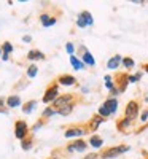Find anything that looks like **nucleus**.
<instances>
[{
    "instance_id": "29",
    "label": "nucleus",
    "mask_w": 148,
    "mask_h": 159,
    "mask_svg": "<svg viewBox=\"0 0 148 159\" xmlns=\"http://www.w3.org/2000/svg\"><path fill=\"white\" fill-rule=\"evenodd\" d=\"M146 72H148V65H146Z\"/></svg>"
},
{
    "instance_id": "22",
    "label": "nucleus",
    "mask_w": 148,
    "mask_h": 159,
    "mask_svg": "<svg viewBox=\"0 0 148 159\" xmlns=\"http://www.w3.org/2000/svg\"><path fill=\"white\" fill-rule=\"evenodd\" d=\"M11 49H13V48H11V45H10V43H5V45H3V52H5V57H7L8 52H11Z\"/></svg>"
},
{
    "instance_id": "10",
    "label": "nucleus",
    "mask_w": 148,
    "mask_h": 159,
    "mask_svg": "<svg viewBox=\"0 0 148 159\" xmlns=\"http://www.w3.org/2000/svg\"><path fill=\"white\" fill-rule=\"evenodd\" d=\"M104 105H105L107 108H109V111H110V113H113V111L116 110V105H118V102H116L115 99H110V100H107Z\"/></svg>"
},
{
    "instance_id": "18",
    "label": "nucleus",
    "mask_w": 148,
    "mask_h": 159,
    "mask_svg": "<svg viewBox=\"0 0 148 159\" xmlns=\"http://www.w3.org/2000/svg\"><path fill=\"white\" fill-rule=\"evenodd\" d=\"M70 111H72V105H65V107L59 108V113L61 115H69Z\"/></svg>"
},
{
    "instance_id": "12",
    "label": "nucleus",
    "mask_w": 148,
    "mask_h": 159,
    "mask_svg": "<svg viewBox=\"0 0 148 159\" xmlns=\"http://www.w3.org/2000/svg\"><path fill=\"white\" fill-rule=\"evenodd\" d=\"M67 102H70V96H64V97H59L54 100V105H58L59 108H62V105H65Z\"/></svg>"
},
{
    "instance_id": "17",
    "label": "nucleus",
    "mask_w": 148,
    "mask_h": 159,
    "mask_svg": "<svg viewBox=\"0 0 148 159\" xmlns=\"http://www.w3.org/2000/svg\"><path fill=\"white\" fill-rule=\"evenodd\" d=\"M83 59H85V62L89 64V65H94V64H96V61L92 59V56L89 54V52H85V57H83Z\"/></svg>"
},
{
    "instance_id": "2",
    "label": "nucleus",
    "mask_w": 148,
    "mask_h": 159,
    "mask_svg": "<svg viewBox=\"0 0 148 159\" xmlns=\"http://www.w3.org/2000/svg\"><path fill=\"white\" fill-rule=\"evenodd\" d=\"M25 132H27V124H25L24 121H18L16 123V137L22 139L25 135Z\"/></svg>"
},
{
    "instance_id": "14",
    "label": "nucleus",
    "mask_w": 148,
    "mask_h": 159,
    "mask_svg": "<svg viewBox=\"0 0 148 159\" xmlns=\"http://www.w3.org/2000/svg\"><path fill=\"white\" fill-rule=\"evenodd\" d=\"M27 57L29 59H43V54H42V52H40V51H30L29 52V54H27Z\"/></svg>"
},
{
    "instance_id": "1",
    "label": "nucleus",
    "mask_w": 148,
    "mask_h": 159,
    "mask_svg": "<svg viewBox=\"0 0 148 159\" xmlns=\"http://www.w3.org/2000/svg\"><path fill=\"white\" fill-rule=\"evenodd\" d=\"M137 103L136 102H131L129 105H127V107H126V116L129 118V119H134V118H136L137 116Z\"/></svg>"
},
{
    "instance_id": "11",
    "label": "nucleus",
    "mask_w": 148,
    "mask_h": 159,
    "mask_svg": "<svg viewBox=\"0 0 148 159\" xmlns=\"http://www.w3.org/2000/svg\"><path fill=\"white\" fill-rule=\"evenodd\" d=\"M119 61H121V57H119V56L112 57V59L109 61V64H107V67H109V69H116L118 65H119Z\"/></svg>"
},
{
    "instance_id": "15",
    "label": "nucleus",
    "mask_w": 148,
    "mask_h": 159,
    "mask_svg": "<svg viewBox=\"0 0 148 159\" xmlns=\"http://www.w3.org/2000/svg\"><path fill=\"white\" fill-rule=\"evenodd\" d=\"M80 19H81V21L85 22V25H88V24H92V18H91V15H89V13H83V15L80 16Z\"/></svg>"
},
{
    "instance_id": "25",
    "label": "nucleus",
    "mask_w": 148,
    "mask_h": 159,
    "mask_svg": "<svg viewBox=\"0 0 148 159\" xmlns=\"http://www.w3.org/2000/svg\"><path fill=\"white\" fill-rule=\"evenodd\" d=\"M67 51H69V54H72V52H73V45L72 43L67 45Z\"/></svg>"
},
{
    "instance_id": "5",
    "label": "nucleus",
    "mask_w": 148,
    "mask_h": 159,
    "mask_svg": "<svg viewBox=\"0 0 148 159\" xmlns=\"http://www.w3.org/2000/svg\"><path fill=\"white\" fill-rule=\"evenodd\" d=\"M86 148V143L85 142H81V140H78L75 145H70V147H69V150L70 151H83Z\"/></svg>"
},
{
    "instance_id": "3",
    "label": "nucleus",
    "mask_w": 148,
    "mask_h": 159,
    "mask_svg": "<svg viewBox=\"0 0 148 159\" xmlns=\"http://www.w3.org/2000/svg\"><path fill=\"white\" fill-rule=\"evenodd\" d=\"M56 96H58V88H56V86H54V88H49V89L46 91L45 97H43V102H45V103H49L51 100L56 99Z\"/></svg>"
},
{
    "instance_id": "6",
    "label": "nucleus",
    "mask_w": 148,
    "mask_h": 159,
    "mask_svg": "<svg viewBox=\"0 0 148 159\" xmlns=\"http://www.w3.org/2000/svg\"><path fill=\"white\" fill-rule=\"evenodd\" d=\"M83 134H85V130H83V129H70V130H67V132H65V137H67V139H70V137L83 135Z\"/></svg>"
},
{
    "instance_id": "9",
    "label": "nucleus",
    "mask_w": 148,
    "mask_h": 159,
    "mask_svg": "<svg viewBox=\"0 0 148 159\" xmlns=\"http://www.w3.org/2000/svg\"><path fill=\"white\" fill-rule=\"evenodd\" d=\"M8 107H18V105H21V99L18 97V96H11V97H8Z\"/></svg>"
},
{
    "instance_id": "16",
    "label": "nucleus",
    "mask_w": 148,
    "mask_h": 159,
    "mask_svg": "<svg viewBox=\"0 0 148 159\" xmlns=\"http://www.w3.org/2000/svg\"><path fill=\"white\" fill-rule=\"evenodd\" d=\"M70 62H72V65H73V69H76V70H80V69H83V64L80 62L75 56H72L70 57Z\"/></svg>"
},
{
    "instance_id": "27",
    "label": "nucleus",
    "mask_w": 148,
    "mask_h": 159,
    "mask_svg": "<svg viewBox=\"0 0 148 159\" xmlns=\"http://www.w3.org/2000/svg\"><path fill=\"white\" fill-rule=\"evenodd\" d=\"M137 78H139V76H131V78H129V81L134 83V81H137Z\"/></svg>"
},
{
    "instance_id": "26",
    "label": "nucleus",
    "mask_w": 148,
    "mask_h": 159,
    "mask_svg": "<svg viewBox=\"0 0 148 159\" xmlns=\"http://www.w3.org/2000/svg\"><path fill=\"white\" fill-rule=\"evenodd\" d=\"M22 148H24V150H29V148H30V143H29V142H24V143H22Z\"/></svg>"
},
{
    "instance_id": "13",
    "label": "nucleus",
    "mask_w": 148,
    "mask_h": 159,
    "mask_svg": "<svg viewBox=\"0 0 148 159\" xmlns=\"http://www.w3.org/2000/svg\"><path fill=\"white\" fill-rule=\"evenodd\" d=\"M89 143L92 145L94 148H99L100 145H102V139L100 137H97V135H94V137H91V140H89Z\"/></svg>"
},
{
    "instance_id": "24",
    "label": "nucleus",
    "mask_w": 148,
    "mask_h": 159,
    "mask_svg": "<svg viewBox=\"0 0 148 159\" xmlns=\"http://www.w3.org/2000/svg\"><path fill=\"white\" fill-rule=\"evenodd\" d=\"M43 115H45V116H49V115H54V110H51V108H46Z\"/></svg>"
},
{
    "instance_id": "28",
    "label": "nucleus",
    "mask_w": 148,
    "mask_h": 159,
    "mask_svg": "<svg viewBox=\"0 0 148 159\" xmlns=\"http://www.w3.org/2000/svg\"><path fill=\"white\" fill-rule=\"evenodd\" d=\"M146 116H148V111H145V113L142 115V121H145V119H146Z\"/></svg>"
},
{
    "instance_id": "19",
    "label": "nucleus",
    "mask_w": 148,
    "mask_h": 159,
    "mask_svg": "<svg viewBox=\"0 0 148 159\" xmlns=\"http://www.w3.org/2000/svg\"><path fill=\"white\" fill-rule=\"evenodd\" d=\"M37 70H38V67H37V65H30V69H29L27 75H29L30 78H34V76L37 75Z\"/></svg>"
},
{
    "instance_id": "4",
    "label": "nucleus",
    "mask_w": 148,
    "mask_h": 159,
    "mask_svg": "<svg viewBox=\"0 0 148 159\" xmlns=\"http://www.w3.org/2000/svg\"><path fill=\"white\" fill-rule=\"evenodd\" d=\"M127 150H129L127 147H116V148H112V150H109V151L105 153V157H115V156L124 153V151H127Z\"/></svg>"
},
{
    "instance_id": "8",
    "label": "nucleus",
    "mask_w": 148,
    "mask_h": 159,
    "mask_svg": "<svg viewBox=\"0 0 148 159\" xmlns=\"http://www.w3.org/2000/svg\"><path fill=\"white\" fill-rule=\"evenodd\" d=\"M40 19H42V22H43V27H49V25H53V24L56 22L53 18H49L48 15H42V16H40Z\"/></svg>"
},
{
    "instance_id": "30",
    "label": "nucleus",
    "mask_w": 148,
    "mask_h": 159,
    "mask_svg": "<svg viewBox=\"0 0 148 159\" xmlns=\"http://www.w3.org/2000/svg\"><path fill=\"white\" fill-rule=\"evenodd\" d=\"M0 52H2V51H0Z\"/></svg>"
},
{
    "instance_id": "7",
    "label": "nucleus",
    "mask_w": 148,
    "mask_h": 159,
    "mask_svg": "<svg viewBox=\"0 0 148 159\" xmlns=\"http://www.w3.org/2000/svg\"><path fill=\"white\" fill-rule=\"evenodd\" d=\"M61 84H65V86H70V84H73L75 83V78L73 76H70V75H64V76H61Z\"/></svg>"
},
{
    "instance_id": "21",
    "label": "nucleus",
    "mask_w": 148,
    "mask_h": 159,
    "mask_svg": "<svg viewBox=\"0 0 148 159\" xmlns=\"http://www.w3.org/2000/svg\"><path fill=\"white\" fill-rule=\"evenodd\" d=\"M99 113L102 115V116H107V115H110V111H109V108L105 107V105H102V107L99 108Z\"/></svg>"
},
{
    "instance_id": "20",
    "label": "nucleus",
    "mask_w": 148,
    "mask_h": 159,
    "mask_svg": "<svg viewBox=\"0 0 148 159\" xmlns=\"http://www.w3.org/2000/svg\"><path fill=\"white\" fill-rule=\"evenodd\" d=\"M123 64L126 65L127 69H131V67H134V61L132 59H129V57H126V59H123Z\"/></svg>"
},
{
    "instance_id": "23",
    "label": "nucleus",
    "mask_w": 148,
    "mask_h": 159,
    "mask_svg": "<svg viewBox=\"0 0 148 159\" xmlns=\"http://www.w3.org/2000/svg\"><path fill=\"white\" fill-rule=\"evenodd\" d=\"M34 105H35V102H29V103H27V107H24V111H25V113H29V111L34 108Z\"/></svg>"
}]
</instances>
